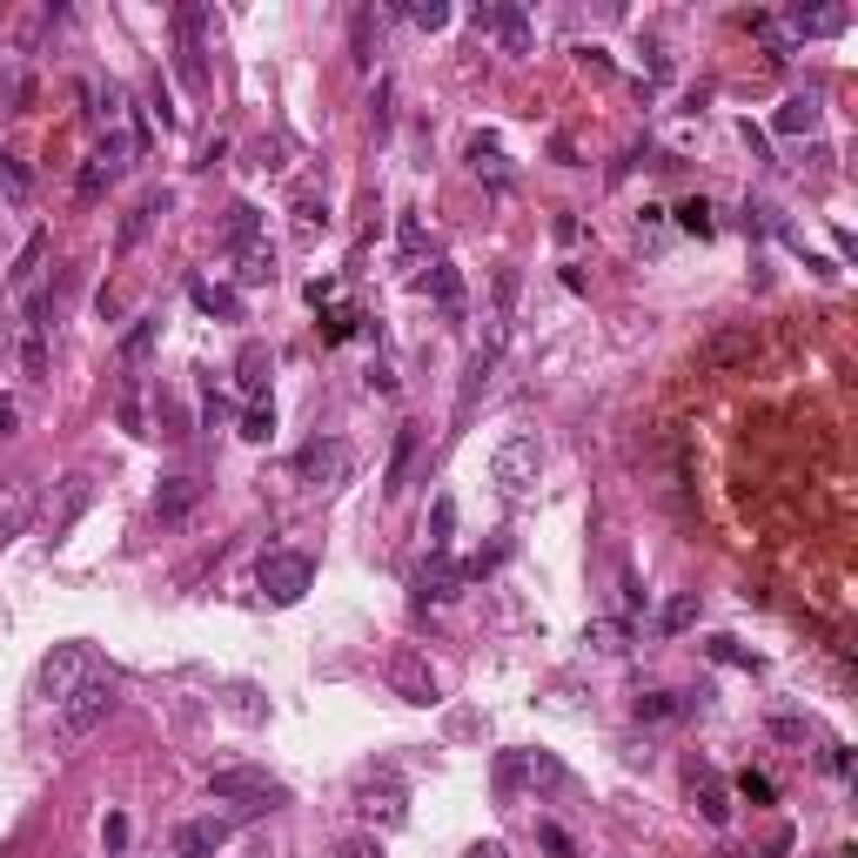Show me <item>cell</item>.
Masks as SVG:
<instances>
[{"label":"cell","mask_w":858,"mask_h":858,"mask_svg":"<svg viewBox=\"0 0 858 858\" xmlns=\"http://www.w3.org/2000/svg\"><path fill=\"white\" fill-rule=\"evenodd\" d=\"M94 671H101V665H94V651H88V644H54V651L41 657V678H34V691H41L48 705H67V697L81 691Z\"/></svg>","instance_id":"6da1fadb"},{"label":"cell","mask_w":858,"mask_h":858,"mask_svg":"<svg viewBox=\"0 0 858 858\" xmlns=\"http://www.w3.org/2000/svg\"><path fill=\"white\" fill-rule=\"evenodd\" d=\"M209 792L222 805H242V811H276L289 792H282V778H268V771H249V765H222L209 778Z\"/></svg>","instance_id":"7a4b0ae2"},{"label":"cell","mask_w":858,"mask_h":858,"mask_svg":"<svg viewBox=\"0 0 858 858\" xmlns=\"http://www.w3.org/2000/svg\"><path fill=\"white\" fill-rule=\"evenodd\" d=\"M135 148H141V141H135L128 128H114V135L88 154V162H81V175H74V194H81V202H101V194L122 181V168L135 162Z\"/></svg>","instance_id":"3957f363"},{"label":"cell","mask_w":858,"mask_h":858,"mask_svg":"<svg viewBox=\"0 0 858 858\" xmlns=\"http://www.w3.org/2000/svg\"><path fill=\"white\" fill-rule=\"evenodd\" d=\"M255 583H262V597H268V604H302V597H308V583H316V564H308L302 551H262Z\"/></svg>","instance_id":"277c9868"},{"label":"cell","mask_w":858,"mask_h":858,"mask_svg":"<svg viewBox=\"0 0 858 858\" xmlns=\"http://www.w3.org/2000/svg\"><path fill=\"white\" fill-rule=\"evenodd\" d=\"M490 477L503 483V496H523L543 477V443L537 437H503L496 456H490Z\"/></svg>","instance_id":"5b68a950"},{"label":"cell","mask_w":858,"mask_h":858,"mask_svg":"<svg viewBox=\"0 0 858 858\" xmlns=\"http://www.w3.org/2000/svg\"><path fill=\"white\" fill-rule=\"evenodd\" d=\"M202 27H209L202 8H175V74H181V88H194V94L209 88V48H202Z\"/></svg>","instance_id":"8992f818"},{"label":"cell","mask_w":858,"mask_h":858,"mask_svg":"<svg viewBox=\"0 0 858 858\" xmlns=\"http://www.w3.org/2000/svg\"><path fill=\"white\" fill-rule=\"evenodd\" d=\"M108 718H114V678H108V671H94V678H88V684L61 705V731H67V737H88V731H94V724H108Z\"/></svg>","instance_id":"52a82bcc"},{"label":"cell","mask_w":858,"mask_h":858,"mask_svg":"<svg viewBox=\"0 0 858 858\" xmlns=\"http://www.w3.org/2000/svg\"><path fill=\"white\" fill-rule=\"evenodd\" d=\"M295 477H302L308 490H336V483L349 477V443H336V437L302 443V450H295Z\"/></svg>","instance_id":"ba28073f"},{"label":"cell","mask_w":858,"mask_h":858,"mask_svg":"<svg viewBox=\"0 0 858 858\" xmlns=\"http://www.w3.org/2000/svg\"><path fill=\"white\" fill-rule=\"evenodd\" d=\"M496 356H503V323L490 329V342L477 349V356L463 363V389H456V422H470V416H477V396L490 389V369H496Z\"/></svg>","instance_id":"9c48e42d"},{"label":"cell","mask_w":858,"mask_h":858,"mask_svg":"<svg viewBox=\"0 0 858 858\" xmlns=\"http://www.w3.org/2000/svg\"><path fill=\"white\" fill-rule=\"evenodd\" d=\"M389 684H396L403 705H437V671H429L416 651H396V657H389Z\"/></svg>","instance_id":"30bf717a"},{"label":"cell","mask_w":858,"mask_h":858,"mask_svg":"<svg viewBox=\"0 0 858 858\" xmlns=\"http://www.w3.org/2000/svg\"><path fill=\"white\" fill-rule=\"evenodd\" d=\"M684 785H691L697 811H705V825H731V792L718 785V771H711L705 758H691V765H684Z\"/></svg>","instance_id":"8fae6325"},{"label":"cell","mask_w":858,"mask_h":858,"mask_svg":"<svg viewBox=\"0 0 858 858\" xmlns=\"http://www.w3.org/2000/svg\"><path fill=\"white\" fill-rule=\"evenodd\" d=\"M168 209H175V194H168V188H148L141 202H135V209L122 215V236H114V249H122V255H128V249H141V236H148V228L162 222Z\"/></svg>","instance_id":"7c38bea8"},{"label":"cell","mask_w":858,"mask_h":858,"mask_svg":"<svg viewBox=\"0 0 858 858\" xmlns=\"http://www.w3.org/2000/svg\"><path fill=\"white\" fill-rule=\"evenodd\" d=\"M477 27H490L503 54H530V14L510 8V0H496V8H477Z\"/></svg>","instance_id":"4fadbf2b"},{"label":"cell","mask_w":858,"mask_h":858,"mask_svg":"<svg viewBox=\"0 0 858 858\" xmlns=\"http://www.w3.org/2000/svg\"><path fill=\"white\" fill-rule=\"evenodd\" d=\"M697 705H705V697L697 691H638V724H678V718H691Z\"/></svg>","instance_id":"5bb4252c"},{"label":"cell","mask_w":858,"mask_h":858,"mask_svg":"<svg viewBox=\"0 0 858 858\" xmlns=\"http://www.w3.org/2000/svg\"><path fill=\"white\" fill-rule=\"evenodd\" d=\"M463 583H470V577H463V564H456L450 551H429V564H422V577H416V597H422V604H443V597L463 591Z\"/></svg>","instance_id":"9a60e30c"},{"label":"cell","mask_w":858,"mask_h":858,"mask_svg":"<svg viewBox=\"0 0 858 858\" xmlns=\"http://www.w3.org/2000/svg\"><path fill=\"white\" fill-rule=\"evenodd\" d=\"M228 832H236L228 818H188V825L175 832V851H181V858H215V851L228 845Z\"/></svg>","instance_id":"2e32d148"},{"label":"cell","mask_w":858,"mask_h":858,"mask_svg":"<svg viewBox=\"0 0 858 858\" xmlns=\"http://www.w3.org/2000/svg\"><path fill=\"white\" fill-rule=\"evenodd\" d=\"M194 503H202V477H168L162 496H154V517H162V523H181Z\"/></svg>","instance_id":"e0dca14e"},{"label":"cell","mask_w":858,"mask_h":858,"mask_svg":"<svg viewBox=\"0 0 858 858\" xmlns=\"http://www.w3.org/2000/svg\"><path fill=\"white\" fill-rule=\"evenodd\" d=\"M429 295H437L443 323H463V276H456V262H429Z\"/></svg>","instance_id":"ac0fdd59"},{"label":"cell","mask_w":858,"mask_h":858,"mask_svg":"<svg viewBox=\"0 0 858 858\" xmlns=\"http://www.w3.org/2000/svg\"><path fill=\"white\" fill-rule=\"evenodd\" d=\"M785 27L798 34V41H805V34H845V27H851V14H845V8H792V14H785ZM792 34H785V41H792Z\"/></svg>","instance_id":"d6986e66"},{"label":"cell","mask_w":858,"mask_h":858,"mask_svg":"<svg viewBox=\"0 0 858 858\" xmlns=\"http://www.w3.org/2000/svg\"><path fill=\"white\" fill-rule=\"evenodd\" d=\"M771 128L778 135H811L818 128V94H785V101H778V114H771Z\"/></svg>","instance_id":"ffe728a7"},{"label":"cell","mask_w":858,"mask_h":858,"mask_svg":"<svg viewBox=\"0 0 858 858\" xmlns=\"http://www.w3.org/2000/svg\"><path fill=\"white\" fill-rule=\"evenodd\" d=\"M88 503H94V483L88 477H67L61 483V510H54V543L74 530V523H81V510H88Z\"/></svg>","instance_id":"44dd1931"},{"label":"cell","mask_w":858,"mask_h":858,"mask_svg":"<svg viewBox=\"0 0 858 858\" xmlns=\"http://www.w3.org/2000/svg\"><path fill=\"white\" fill-rule=\"evenodd\" d=\"M188 295H194V308H202V316L242 323V295H236V289H222V282H188Z\"/></svg>","instance_id":"7402d4cb"},{"label":"cell","mask_w":858,"mask_h":858,"mask_svg":"<svg viewBox=\"0 0 858 858\" xmlns=\"http://www.w3.org/2000/svg\"><path fill=\"white\" fill-rule=\"evenodd\" d=\"M523 785H537V792H570V771L551 752H523Z\"/></svg>","instance_id":"603a6c76"},{"label":"cell","mask_w":858,"mask_h":858,"mask_svg":"<svg viewBox=\"0 0 858 858\" xmlns=\"http://www.w3.org/2000/svg\"><path fill=\"white\" fill-rule=\"evenodd\" d=\"M222 242L236 249V255H242V249H255V242H262V209L236 202V209H228V222H222Z\"/></svg>","instance_id":"cb8c5ba5"},{"label":"cell","mask_w":858,"mask_h":858,"mask_svg":"<svg viewBox=\"0 0 858 858\" xmlns=\"http://www.w3.org/2000/svg\"><path fill=\"white\" fill-rule=\"evenodd\" d=\"M745 356H752V329H724L718 342H705V356H697V363H705V369H731Z\"/></svg>","instance_id":"d4e9b609"},{"label":"cell","mask_w":858,"mask_h":858,"mask_svg":"<svg viewBox=\"0 0 858 858\" xmlns=\"http://www.w3.org/2000/svg\"><path fill=\"white\" fill-rule=\"evenodd\" d=\"M490 792H496V805H517V792H523V752H496Z\"/></svg>","instance_id":"484cf974"},{"label":"cell","mask_w":858,"mask_h":858,"mask_svg":"<svg viewBox=\"0 0 858 858\" xmlns=\"http://www.w3.org/2000/svg\"><path fill=\"white\" fill-rule=\"evenodd\" d=\"M236 382H242V396L262 403V389H268V349L262 342H242V356H236Z\"/></svg>","instance_id":"4316f807"},{"label":"cell","mask_w":858,"mask_h":858,"mask_svg":"<svg viewBox=\"0 0 858 858\" xmlns=\"http://www.w3.org/2000/svg\"><path fill=\"white\" fill-rule=\"evenodd\" d=\"M154 342H162V323H154V316H135V329L122 336V363H128V369H141V363L154 356Z\"/></svg>","instance_id":"83f0119b"},{"label":"cell","mask_w":858,"mask_h":858,"mask_svg":"<svg viewBox=\"0 0 858 858\" xmlns=\"http://www.w3.org/2000/svg\"><path fill=\"white\" fill-rule=\"evenodd\" d=\"M691 623H697V591H678L665 610H657V638H684Z\"/></svg>","instance_id":"f1b7e54d"},{"label":"cell","mask_w":858,"mask_h":858,"mask_svg":"<svg viewBox=\"0 0 858 858\" xmlns=\"http://www.w3.org/2000/svg\"><path fill=\"white\" fill-rule=\"evenodd\" d=\"M409 456H416V429L403 422V429H396V450H389V470H382V496H396V490H403V477H409Z\"/></svg>","instance_id":"f546056e"},{"label":"cell","mask_w":858,"mask_h":858,"mask_svg":"<svg viewBox=\"0 0 858 858\" xmlns=\"http://www.w3.org/2000/svg\"><path fill=\"white\" fill-rule=\"evenodd\" d=\"M236 282H276V249H268V242H255V249H242L236 255Z\"/></svg>","instance_id":"4dcf8cb0"},{"label":"cell","mask_w":858,"mask_h":858,"mask_svg":"<svg viewBox=\"0 0 858 858\" xmlns=\"http://www.w3.org/2000/svg\"><path fill=\"white\" fill-rule=\"evenodd\" d=\"M34 510H41V503H34V490H14V503H8V510H0V551H8V543L34 523Z\"/></svg>","instance_id":"1f68e13d"},{"label":"cell","mask_w":858,"mask_h":858,"mask_svg":"<svg viewBox=\"0 0 858 858\" xmlns=\"http://www.w3.org/2000/svg\"><path fill=\"white\" fill-rule=\"evenodd\" d=\"M678 228H684V236H697V242H711V236H718V222H711V202H705V194L678 202Z\"/></svg>","instance_id":"d6a6232c"},{"label":"cell","mask_w":858,"mask_h":858,"mask_svg":"<svg viewBox=\"0 0 858 858\" xmlns=\"http://www.w3.org/2000/svg\"><path fill=\"white\" fill-rule=\"evenodd\" d=\"M470 168H477V175H490L496 188L510 181V162H503V148H496L490 135H477V141H470Z\"/></svg>","instance_id":"836d02e7"},{"label":"cell","mask_w":858,"mask_h":858,"mask_svg":"<svg viewBox=\"0 0 858 858\" xmlns=\"http://www.w3.org/2000/svg\"><path fill=\"white\" fill-rule=\"evenodd\" d=\"M0 194H8V202H27V194H34L27 162H21V154H8V148H0Z\"/></svg>","instance_id":"e575fe53"},{"label":"cell","mask_w":858,"mask_h":858,"mask_svg":"<svg viewBox=\"0 0 858 858\" xmlns=\"http://www.w3.org/2000/svg\"><path fill=\"white\" fill-rule=\"evenodd\" d=\"M450 537H456V496H437L429 503V551H450Z\"/></svg>","instance_id":"d590c367"},{"label":"cell","mask_w":858,"mask_h":858,"mask_svg":"<svg viewBox=\"0 0 858 858\" xmlns=\"http://www.w3.org/2000/svg\"><path fill=\"white\" fill-rule=\"evenodd\" d=\"M363 323H369L363 308H349V302H342V308H329V316H323V342H349Z\"/></svg>","instance_id":"8d00e7d4"},{"label":"cell","mask_w":858,"mask_h":858,"mask_svg":"<svg viewBox=\"0 0 858 858\" xmlns=\"http://www.w3.org/2000/svg\"><path fill=\"white\" fill-rule=\"evenodd\" d=\"M363 811H369V818H382V825H403V792H396V785L363 792Z\"/></svg>","instance_id":"74e56055"},{"label":"cell","mask_w":858,"mask_h":858,"mask_svg":"<svg viewBox=\"0 0 858 858\" xmlns=\"http://www.w3.org/2000/svg\"><path fill=\"white\" fill-rule=\"evenodd\" d=\"M349 48H356L363 67L376 61V14H369V8H356V21H349Z\"/></svg>","instance_id":"f35d334b"},{"label":"cell","mask_w":858,"mask_h":858,"mask_svg":"<svg viewBox=\"0 0 858 858\" xmlns=\"http://www.w3.org/2000/svg\"><path fill=\"white\" fill-rule=\"evenodd\" d=\"M41 255H48V228H34L27 249H21V262H14V282H21V289H27L34 276H41Z\"/></svg>","instance_id":"ab89813d"},{"label":"cell","mask_w":858,"mask_h":858,"mask_svg":"<svg viewBox=\"0 0 858 858\" xmlns=\"http://www.w3.org/2000/svg\"><path fill=\"white\" fill-rule=\"evenodd\" d=\"M268 437H276V409H268V403H249V409H242V443H268Z\"/></svg>","instance_id":"60d3db41"},{"label":"cell","mask_w":858,"mask_h":858,"mask_svg":"<svg viewBox=\"0 0 858 858\" xmlns=\"http://www.w3.org/2000/svg\"><path fill=\"white\" fill-rule=\"evenodd\" d=\"M128 838H135V825H128L122 811H108V818H101V845H108V851H128Z\"/></svg>","instance_id":"b9f144b4"},{"label":"cell","mask_w":858,"mask_h":858,"mask_svg":"<svg viewBox=\"0 0 858 858\" xmlns=\"http://www.w3.org/2000/svg\"><path fill=\"white\" fill-rule=\"evenodd\" d=\"M409 21H416L422 34H437V27H450V8H443V0H416V8H409Z\"/></svg>","instance_id":"7bdbcfd3"},{"label":"cell","mask_w":858,"mask_h":858,"mask_svg":"<svg viewBox=\"0 0 858 858\" xmlns=\"http://www.w3.org/2000/svg\"><path fill=\"white\" fill-rule=\"evenodd\" d=\"M711 657H718V665H745V671H758V657L737 644V638H711Z\"/></svg>","instance_id":"ee69618b"},{"label":"cell","mask_w":858,"mask_h":858,"mask_svg":"<svg viewBox=\"0 0 858 858\" xmlns=\"http://www.w3.org/2000/svg\"><path fill=\"white\" fill-rule=\"evenodd\" d=\"M537 845L551 851V858H577V845H570V832H564V825H537Z\"/></svg>","instance_id":"f6af8a7d"},{"label":"cell","mask_w":858,"mask_h":858,"mask_svg":"<svg viewBox=\"0 0 858 858\" xmlns=\"http://www.w3.org/2000/svg\"><path fill=\"white\" fill-rule=\"evenodd\" d=\"M737 792H745L752 805H771V778L765 771H745V778H737Z\"/></svg>","instance_id":"bcb514c9"},{"label":"cell","mask_w":858,"mask_h":858,"mask_svg":"<svg viewBox=\"0 0 858 858\" xmlns=\"http://www.w3.org/2000/svg\"><path fill=\"white\" fill-rule=\"evenodd\" d=\"M591 644L597 651H631V644H623V623H591Z\"/></svg>","instance_id":"7dc6e473"},{"label":"cell","mask_w":858,"mask_h":858,"mask_svg":"<svg viewBox=\"0 0 858 858\" xmlns=\"http://www.w3.org/2000/svg\"><path fill=\"white\" fill-rule=\"evenodd\" d=\"M154 422H162V437H188V416H181V403H168V396H162V416H154Z\"/></svg>","instance_id":"c3c4849f"},{"label":"cell","mask_w":858,"mask_h":858,"mask_svg":"<svg viewBox=\"0 0 858 858\" xmlns=\"http://www.w3.org/2000/svg\"><path fill=\"white\" fill-rule=\"evenodd\" d=\"M21 363H27V376H41V369H48V342L27 336V342H21Z\"/></svg>","instance_id":"681fc988"},{"label":"cell","mask_w":858,"mask_h":858,"mask_svg":"<svg viewBox=\"0 0 858 858\" xmlns=\"http://www.w3.org/2000/svg\"><path fill=\"white\" fill-rule=\"evenodd\" d=\"M805 718H771V737H785V745H805Z\"/></svg>","instance_id":"f907efd6"},{"label":"cell","mask_w":858,"mask_h":858,"mask_svg":"<svg viewBox=\"0 0 858 858\" xmlns=\"http://www.w3.org/2000/svg\"><path fill=\"white\" fill-rule=\"evenodd\" d=\"M336 858H382V845H376V838H342Z\"/></svg>","instance_id":"816d5d0a"},{"label":"cell","mask_w":858,"mask_h":858,"mask_svg":"<svg viewBox=\"0 0 858 858\" xmlns=\"http://www.w3.org/2000/svg\"><path fill=\"white\" fill-rule=\"evenodd\" d=\"M422 249V222L416 215H403V255H416Z\"/></svg>","instance_id":"f5cc1de1"},{"label":"cell","mask_w":858,"mask_h":858,"mask_svg":"<svg viewBox=\"0 0 858 858\" xmlns=\"http://www.w3.org/2000/svg\"><path fill=\"white\" fill-rule=\"evenodd\" d=\"M644 597H651L644 583H638V577H623V610H644Z\"/></svg>","instance_id":"db71d44e"},{"label":"cell","mask_w":858,"mask_h":858,"mask_svg":"<svg viewBox=\"0 0 858 858\" xmlns=\"http://www.w3.org/2000/svg\"><path fill=\"white\" fill-rule=\"evenodd\" d=\"M295 222H302V228H316V222H323V209H316V194H302V202H295Z\"/></svg>","instance_id":"11a10c76"},{"label":"cell","mask_w":858,"mask_h":858,"mask_svg":"<svg viewBox=\"0 0 858 858\" xmlns=\"http://www.w3.org/2000/svg\"><path fill=\"white\" fill-rule=\"evenodd\" d=\"M785 851H792V832H785V825H778V832L765 838V858H785Z\"/></svg>","instance_id":"9f6ffc18"},{"label":"cell","mask_w":858,"mask_h":858,"mask_svg":"<svg viewBox=\"0 0 858 858\" xmlns=\"http://www.w3.org/2000/svg\"><path fill=\"white\" fill-rule=\"evenodd\" d=\"M308 302H316V308H323V302H336V282H329V276H316V282H308Z\"/></svg>","instance_id":"6f0895ef"},{"label":"cell","mask_w":858,"mask_h":858,"mask_svg":"<svg viewBox=\"0 0 858 858\" xmlns=\"http://www.w3.org/2000/svg\"><path fill=\"white\" fill-rule=\"evenodd\" d=\"M14 422H21V409H14V396H0V437H14Z\"/></svg>","instance_id":"680465c9"},{"label":"cell","mask_w":858,"mask_h":858,"mask_svg":"<svg viewBox=\"0 0 858 858\" xmlns=\"http://www.w3.org/2000/svg\"><path fill=\"white\" fill-rule=\"evenodd\" d=\"M825 765H832V771L845 778V771H851V752H845V745H825Z\"/></svg>","instance_id":"91938a15"},{"label":"cell","mask_w":858,"mask_h":858,"mask_svg":"<svg viewBox=\"0 0 858 858\" xmlns=\"http://www.w3.org/2000/svg\"><path fill=\"white\" fill-rule=\"evenodd\" d=\"M463 858H510V851H503L496 838H483V845H470V851H463Z\"/></svg>","instance_id":"94428289"},{"label":"cell","mask_w":858,"mask_h":858,"mask_svg":"<svg viewBox=\"0 0 858 858\" xmlns=\"http://www.w3.org/2000/svg\"><path fill=\"white\" fill-rule=\"evenodd\" d=\"M832 858H858V851H851V845H838V851H832Z\"/></svg>","instance_id":"6125c7cd"}]
</instances>
